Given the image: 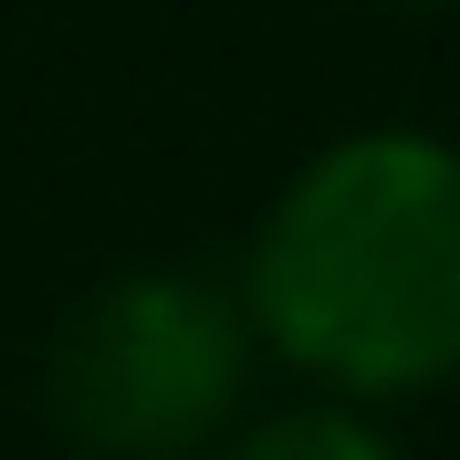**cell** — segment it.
Returning <instances> with one entry per match:
<instances>
[{"label": "cell", "instance_id": "6da1fadb", "mask_svg": "<svg viewBox=\"0 0 460 460\" xmlns=\"http://www.w3.org/2000/svg\"><path fill=\"white\" fill-rule=\"evenodd\" d=\"M261 367L304 398L408 408L460 387V146L429 126H345L261 199L230 261Z\"/></svg>", "mask_w": 460, "mask_h": 460}, {"label": "cell", "instance_id": "7a4b0ae2", "mask_svg": "<svg viewBox=\"0 0 460 460\" xmlns=\"http://www.w3.org/2000/svg\"><path fill=\"white\" fill-rule=\"evenodd\" d=\"M261 335L220 261H126L63 304L42 419L74 460H220L252 419Z\"/></svg>", "mask_w": 460, "mask_h": 460}, {"label": "cell", "instance_id": "3957f363", "mask_svg": "<svg viewBox=\"0 0 460 460\" xmlns=\"http://www.w3.org/2000/svg\"><path fill=\"white\" fill-rule=\"evenodd\" d=\"M220 460H408V439L376 419V408H345V398H283V408H252L230 429Z\"/></svg>", "mask_w": 460, "mask_h": 460}]
</instances>
